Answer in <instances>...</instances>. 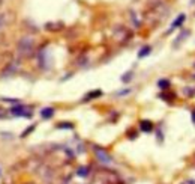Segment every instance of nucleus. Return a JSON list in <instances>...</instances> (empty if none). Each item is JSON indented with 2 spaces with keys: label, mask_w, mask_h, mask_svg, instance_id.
<instances>
[{
  "label": "nucleus",
  "mask_w": 195,
  "mask_h": 184,
  "mask_svg": "<svg viewBox=\"0 0 195 184\" xmlns=\"http://www.w3.org/2000/svg\"><path fill=\"white\" fill-rule=\"evenodd\" d=\"M132 77H134V72H132V71H128L126 74L122 76V82H123V83H129V82L132 80Z\"/></svg>",
  "instance_id": "16"
},
{
  "label": "nucleus",
  "mask_w": 195,
  "mask_h": 184,
  "mask_svg": "<svg viewBox=\"0 0 195 184\" xmlns=\"http://www.w3.org/2000/svg\"><path fill=\"white\" fill-rule=\"evenodd\" d=\"M2 101H6V103H20V100H17V98H2Z\"/></svg>",
  "instance_id": "22"
},
{
  "label": "nucleus",
  "mask_w": 195,
  "mask_h": 184,
  "mask_svg": "<svg viewBox=\"0 0 195 184\" xmlns=\"http://www.w3.org/2000/svg\"><path fill=\"white\" fill-rule=\"evenodd\" d=\"M128 94H131V89H123V91L117 92V97H123V95H128Z\"/></svg>",
  "instance_id": "23"
},
{
  "label": "nucleus",
  "mask_w": 195,
  "mask_h": 184,
  "mask_svg": "<svg viewBox=\"0 0 195 184\" xmlns=\"http://www.w3.org/2000/svg\"><path fill=\"white\" fill-rule=\"evenodd\" d=\"M185 20H186V15H185V14H180V15H179V17L176 18V20H174L173 23H171V27H170V30H168V32H173L174 29L180 27L182 24H183V23H185Z\"/></svg>",
  "instance_id": "8"
},
{
  "label": "nucleus",
  "mask_w": 195,
  "mask_h": 184,
  "mask_svg": "<svg viewBox=\"0 0 195 184\" xmlns=\"http://www.w3.org/2000/svg\"><path fill=\"white\" fill-rule=\"evenodd\" d=\"M192 119H194V122H195V110L192 112Z\"/></svg>",
  "instance_id": "29"
},
{
  "label": "nucleus",
  "mask_w": 195,
  "mask_h": 184,
  "mask_svg": "<svg viewBox=\"0 0 195 184\" xmlns=\"http://www.w3.org/2000/svg\"><path fill=\"white\" fill-rule=\"evenodd\" d=\"M9 110H11V113L14 115V116H24V118H32L33 116V112L27 106H23V104H20V103H18V106L11 107Z\"/></svg>",
  "instance_id": "4"
},
{
  "label": "nucleus",
  "mask_w": 195,
  "mask_h": 184,
  "mask_svg": "<svg viewBox=\"0 0 195 184\" xmlns=\"http://www.w3.org/2000/svg\"><path fill=\"white\" fill-rule=\"evenodd\" d=\"M182 184H195V180H188V181H183Z\"/></svg>",
  "instance_id": "28"
},
{
  "label": "nucleus",
  "mask_w": 195,
  "mask_h": 184,
  "mask_svg": "<svg viewBox=\"0 0 195 184\" xmlns=\"http://www.w3.org/2000/svg\"><path fill=\"white\" fill-rule=\"evenodd\" d=\"M2 5H3V0H0V8H2Z\"/></svg>",
  "instance_id": "30"
},
{
  "label": "nucleus",
  "mask_w": 195,
  "mask_h": 184,
  "mask_svg": "<svg viewBox=\"0 0 195 184\" xmlns=\"http://www.w3.org/2000/svg\"><path fill=\"white\" fill-rule=\"evenodd\" d=\"M191 3H192V5H194V3H195V0H191Z\"/></svg>",
  "instance_id": "31"
},
{
  "label": "nucleus",
  "mask_w": 195,
  "mask_h": 184,
  "mask_svg": "<svg viewBox=\"0 0 195 184\" xmlns=\"http://www.w3.org/2000/svg\"><path fill=\"white\" fill-rule=\"evenodd\" d=\"M89 172H90V169H89L87 166H81V167H78L77 175H78V177H87V175H89Z\"/></svg>",
  "instance_id": "15"
},
{
  "label": "nucleus",
  "mask_w": 195,
  "mask_h": 184,
  "mask_svg": "<svg viewBox=\"0 0 195 184\" xmlns=\"http://www.w3.org/2000/svg\"><path fill=\"white\" fill-rule=\"evenodd\" d=\"M57 128H68V130H72V128H74V124H71V122H60V124H57Z\"/></svg>",
  "instance_id": "19"
},
{
  "label": "nucleus",
  "mask_w": 195,
  "mask_h": 184,
  "mask_svg": "<svg viewBox=\"0 0 195 184\" xmlns=\"http://www.w3.org/2000/svg\"><path fill=\"white\" fill-rule=\"evenodd\" d=\"M102 94H104V92H102L101 89H95V91H92V92H87L81 101H83V103H87V101H90V100H95V98L102 97Z\"/></svg>",
  "instance_id": "6"
},
{
  "label": "nucleus",
  "mask_w": 195,
  "mask_h": 184,
  "mask_svg": "<svg viewBox=\"0 0 195 184\" xmlns=\"http://www.w3.org/2000/svg\"><path fill=\"white\" fill-rule=\"evenodd\" d=\"M54 116V109L53 107H44L41 110V118L42 119H51Z\"/></svg>",
  "instance_id": "10"
},
{
  "label": "nucleus",
  "mask_w": 195,
  "mask_h": 184,
  "mask_svg": "<svg viewBox=\"0 0 195 184\" xmlns=\"http://www.w3.org/2000/svg\"><path fill=\"white\" fill-rule=\"evenodd\" d=\"M3 118H6V110L0 107V119H3Z\"/></svg>",
  "instance_id": "25"
},
{
  "label": "nucleus",
  "mask_w": 195,
  "mask_h": 184,
  "mask_svg": "<svg viewBox=\"0 0 195 184\" xmlns=\"http://www.w3.org/2000/svg\"><path fill=\"white\" fill-rule=\"evenodd\" d=\"M8 23V18H6V14H0V27H3Z\"/></svg>",
  "instance_id": "21"
},
{
  "label": "nucleus",
  "mask_w": 195,
  "mask_h": 184,
  "mask_svg": "<svg viewBox=\"0 0 195 184\" xmlns=\"http://www.w3.org/2000/svg\"><path fill=\"white\" fill-rule=\"evenodd\" d=\"M113 38L119 44H126L128 41L132 38V32L126 26H117L114 29V32H113Z\"/></svg>",
  "instance_id": "3"
},
{
  "label": "nucleus",
  "mask_w": 195,
  "mask_h": 184,
  "mask_svg": "<svg viewBox=\"0 0 195 184\" xmlns=\"http://www.w3.org/2000/svg\"><path fill=\"white\" fill-rule=\"evenodd\" d=\"M45 29L50 30V32H59L63 29V23H47Z\"/></svg>",
  "instance_id": "11"
},
{
  "label": "nucleus",
  "mask_w": 195,
  "mask_h": 184,
  "mask_svg": "<svg viewBox=\"0 0 195 184\" xmlns=\"http://www.w3.org/2000/svg\"><path fill=\"white\" fill-rule=\"evenodd\" d=\"M17 53H18V56H20V59H29L30 56H33V53H35L33 36H30V35L23 36L18 41Z\"/></svg>",
  "instance_id": "2"
},
{
  "label": "nucleus",
  "mask_w": 195,
  "mask_h": 184,
  "mask_svg": "<svg viewBox=\"0 0 195 184\" xmlns=\"http://www.w3.org/2000/svg\"><path fill=\"white\" fill-rule=\"evenodd\" d=\"M170 80H167V79H161L159 82H158V86L162 89V91H167V89H170Z\"/></svg>",
  "instance_id": "14"
},
{
  "label": "nucleus",
  "mask_w": 195,
  "mask_h": 184,
  "mask_svg": "<svg viewBox=\"0 0 195 184\" xmlns=\"http://www.w3.org/2000/svg\"><path fill=\"white\" fill-rule=\"evenodd\" d=\"M174 94H167V92H162V94H159V98L161 100H165V101H171V100H174Z\"/></svg>",
  "instance_id": "17"
},
{
  "label": "nucleus",
  "mask_w": 195,
  "mask_h": 184,
  "mask_svg": "<svg viewBox=\"0 0 195 184\" xmlns=\"http://www.w3.org/2000/svg\"><path fill=\"white\" fill-rule=\"evenodd\" d=\"M140 130L143 133H152L153 132V124L149 119H143L140 122Z\"/></svg>",
  "instance_id": "9"
},
{
  "label": "nucleus",
  "mask_w": 195,
  "mask_h": 184,
  "mask_svg": "<svg viewBox=\"0 0 195 184\" xmlns=\"http://www.w3.org/2000/svg\"><path fill=\"white\" fill-rule=\"evenodd\" d=\"M93 151H95V154H96V157H98V160H99V162H102V163H105V165H110L111 162H113L111 156L104 148H101V147H96V145H93Z\"/></svg>",
  "instance_id": "5"
},
{
  "label": "nucleus",
  "mask_w": 195,
  "mask_h": 184,
  "mask_svg": "<svg viewBox=\"0 0 195 184\" xmlns=\"http://www.w3.org/2000/svg\"><path fill=\"white\" fill-rule=\"evenodd\" d=\"M188 35H189V30H183V32H182V33L179 35V38H177V39L174 41V45H177L179 42H180V41H183V39H185V38H186Z\"/></svg>",
  "instance_id": "18"
},
{
  "label": "nucleus",
  "mask_w": 195,
  "mask_h": 184,
  "mask_svg": "<svg viewBox=\"0 0 195 184\" xmlns=\"http://www.w3.org/2000/svg\"><path fill=\"white\" fill-rule=\"evenodd\" d=\"M128 137H129V139H135V137H137V133L134 132V130H132V132H129V134H128Z\"/></svg>",
  "instance_id": "26"
},
{
  "label": "nucleus",
  "mask_w": 195,
  "mask_h": 184,
  "mask_svg": "<svg viewBox=\"0 0 195 184\" xmlns=\"http://www.w3.org/2000/svg\"><path fill=\"white\" fill-rule=\"evenodd\" d=\"M168 15V6L164 0H149V9L144 14L146 21L158 23Z\"/></svg>",
  "instance_id": "1"
},
{
  "label": "nucleus",
  "mask_w": 195,
  "mask_h": 184,
  "mask_svg": "<svg viewBox=\"0 0 195 184\" xmlns=\"http://www.w3.org/2000/svg\"><path fill=\"white\" fill-rule=\"evenodd\" d=\"M17 63H15V62H9L8 65H6V68H5V70H3V74H2V77H5V76H6V77H9V76H12V74H14V72H17Z\"/></svg>",
  "instance_id": "7"
},
{
  "label": "nucleus",
  "mask_w": 195,
  "mask_h": 184,
  "mask_svg": "<svg viewBox=\"0 0 195 184\" xmlns=\"http://www.w3.org/2000/svg\"><path fill=\"white\" fill-rule=\"evenodd\" d=\"M185 94H186L188 97H192V95L195 94V91H194V89H189V88H186V89H185Z\"/></svg>",
  "instance_id": "24"
},
{
  "label": "nucleus",
  "mask_w": 195,
  "mask_h": 184,
  "mask_svg": "<svg viewBox=\"0 0 195 184\" xmlns=\"http://www.w3.org/2000/svg\"><path fill=\"white\" fill-rule=\"evenodd\" d=\"M0 175H2V166H0Z\"/></svg>",
  "instance_id": "32"
},
{
  "label": "nucleus",
  "mask_w": 195,
  "mask_h": 184,
  "mask_svg": "<svg viewBox=\"0 0 195 184\" xmlns=\"http://www.w3.org/2000/svg\"><path fill=\"white\" fill-rule=\"evenodd\" d=\"M129 17H131V20H132V23H134V26H135V27L141 26V21H140V18L137 17L135 11H131V12H129Z\"/></svg>",
  "instance_id": "13"
},
{
  "label": "nucleus",
  "mask_w": 195,
  "mask_h": 184,
  "mask_svg": "<svg viewBox=\"0 0 195 184\" xmlns=\"http://www.w3.org/2000/svg\"><path fill=\"white\" fill-rule=\"evenodd\" d=\"M35 128H36V125H30V127H27V128H26L24 132H23V134H21V137H27V136H29V134H30V133L33 132Z\"/></svg>",
  "instance_id": "20"
},
{
  "label": "nucleus",
  "mask_w": 195,
  "mask_h": 184,
  "mask_svg": "<svg viewBox=\"0 0 195 184\" xmlns=\"http://www.w3.org/2000/svg\"><path fill=\"white\" fill-rule=\"evenodd\" d=\"M152 53V47L150 45H146V47H143L140 52H138V57L141 59V57H146V56H149Z\"/></svg>",
  "instance_id": "12"
},
{
  "label": "nucleus",
  "mask_w": 195,
  "mask_h": 184,
  "mask_svg": "<svg viewBox=\"0 0 195 184\" xmlns=\"http://www.w3.org/2000/svg\"><path fill=\"white\" fill-rule=\"evenodd\" d=\"M3 42H5V35H3V33H0V47L3 45Z\"/></svg>",
  "instance_id": "27"
}]
</instances>
